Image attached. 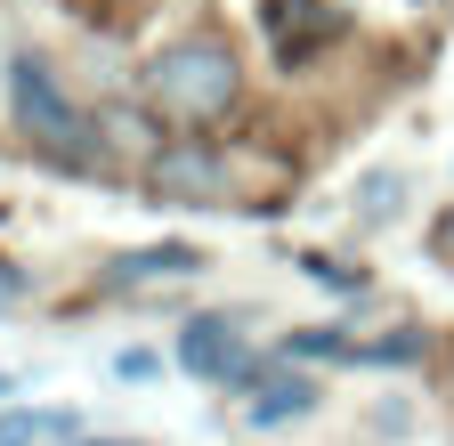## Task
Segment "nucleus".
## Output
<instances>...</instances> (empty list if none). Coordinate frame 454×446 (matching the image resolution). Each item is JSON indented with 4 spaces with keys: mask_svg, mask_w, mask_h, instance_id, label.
<instances>
[{
    "mask_svg": "<svg viewBox=\"0 0 454 446\" xmlns=\"http://www.w3.org/2000/svg\"><path fill=\"white\" fill-rule=\"evenodd\" d=\"M430 244H438V252H454V211L438 219V236H430Z\"/></svg>",
    "mask_w": 454,
    "mask_h": 446,
    "instance_id": "11",
    "label": "nucleus"
},
{
    "mask_svg": "<svg viewBox=\"0 0 454 446\" xmlns=\"http://www.w3.org/2000/svg\"><path fill=\"white\" fill-rule=\"evenodd\" d=\"M179 365H187L195 381H236V373L252 365L244 325H236V317H195V325L179 333Z\"/></svg>",
    "mask_w": 454,
    "mask_h": 446,
    "instance_id": "3",
    "label": "nucleus"
},
{
    "mask_svg": "<svg viewBox=\"0 0 454 446\" xmlns=\"http://www.w3.org/2000/svg\"><path fill=\"white\" fill-rule=\"evenodd\" d=\"M74 414L66 406H9L0 414V446H74Z\"/></svg>",
    "mask_w": 454,
    "mask_h": 446,
    "instance_id": "7",
    "label": "nucleus"
},
{
    "mask_svg": "<svg viewBox=\"0 0 454 446\" xmlns=\"http://www.w3.org/2000/svg\"><path fill=\"white\" fill-rule=\"evenodd\" d=\"M195 244H146V252H122V285H170V276H195Z\"/></svg>",
    "mask_w": 454,
    "mask_h": 446,
    "instance_id": "8",
    "label": "nucleus"
},
{
    "mask_svg": "<svg viewBox=\"0 0 454 446\" xmlns=\"http://www.w3.org/2000/svg\"><path fill=\"white\" fill-rule=\"evenodd\" d=\"M301 414H317V381H301V373L260 381V389H252V406H244L252 430H284V422H301Z\"/></svg>",
    "mask_w": 454,
    "mask_h": 446,
    "instance_id": "6",
    "label": "nucleus"
},
{
    "mask_svg": "<svg viewBox=\"0 0 454 446\" xmlns=\"http://www.w3.org/2000/svg\"><path fill=\"white\" fill-rule=\"evenodd\" d=\"M260 25H268V41H276L284 66H301L325 33H340V17L325 9V0H260Z\"/></svg>",
    "mask_w": 454,
    "mask_h": 446,
    "instance_id": "5",
    "label": "nucleus"
},
{
    "mask_svg": "<svg viewBox=\"0 0 454 446\" xmlns=\"http://www.w3.org/2000/svg\"><path fill=\"white\" fill-rule=\"evenodd\" d=\"M154 187H162L170 203H219V195H227V171H219L211 146L187 138V146H162V154H154Z\"/></svg>",
    "mask_w": 454,
    "mask_h": 446,
    "instance_id": "4",
    "label": "nucleus"
},
{
    "mask_svg": "<svg viewBox=\"0 0 454 446\" xmlns=\"http://www.w3.org/2000/svg\"><path fill=\"white\" fill-rule=\"evenodd\" d=\"M357 357H373V365H414V357H422V333H397V341H373V349H357Z\"/></svg>",
    "mask_w": 454,
    "mask_h": 446,
    "instance_id": "9",
    "label": "nucleus"
},
{
    "mask_svg": "<svg viewBox=\"0 0 454 446\" xmlns=\"http://www.w3.org/2000/svg\"><path fill=\"white\" fill-rule=\"evenodd\" d=\"M146 98L162 106V122H179V130H211L236 114V98H244V66H236V49H227L219 33H187V41H170L162 58L146 66Z\"/></svg>",
    "mask_w": 454,
    "mask_h": 446,
    "instance_id": "1",
    "label": "nucleus"
},
{
    "mask_svg": "<svg viewBox=\"0 0 454 446\" xmlns=\"http://www.w3.org/2000/svg\"><path fill=\"white\" fill-rule=\"evenodd\" d=\"M9 114H17V130H25L41 154L90 162V114L66 98V82H57L41 58H17V66H9Z\"/></svg>",
    "mask_w": 454,
    "mask_h": 446,
    "instance_id": "2",
    "label": "nucleus"
},
{
    "mask_svg": "<svg viewBox=\"0 0 454 446\" xmlns=\"http://www.w3.org/2000/svg\"><path fill=\"white\" fill-rule=\"evenodd\" d=\"M82 446H138V438H82Z\"/></svg>",
    "mask_w": 454,
    "mask_h": 446,
    "instance_id": "12",
    "label": "nucleus"
},
{
    "mask_svg": "<svg viewBox=\"0 0 454 446\" xmlns=\"http://www.w3.org/2000/svg\"><path fill=\"white\" fill-rule=\"evenodd\" d=\"M114 381H154V349H122L114 357Z\"/></svg>",
    "mask_w": 454,
    "mask_h": 446,
    "instance_id": "10",
    "label": "nucleus"
}]
</instances>
